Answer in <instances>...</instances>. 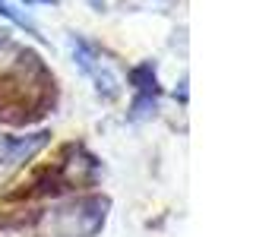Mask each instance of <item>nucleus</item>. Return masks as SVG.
Masks as SVG:
<instances>
[{"mask_svg":"<svg viewBox=\"0 0 253 237\" xmlns=\"http://www.w3.org/2000/svg\"><path fill=\"white\" fill-rule=\"evenodd\" d=\"M0 16H6V19H10V22H16V26H22V29H29V32H32V35H35V29H32V26H29V22H26V16H16V13L10 10V6H6V3H3V0H0Z\"/></svg>","mask_w":253,"mask_h":237,"instance_id":"nucleus-5","label":"nucleus"},{"mask_svg":"<svg viewBox=\"0 0 253 237\" xmlns=\"http://www.w3.org/2000/svg\"><path fill=\"white\" fill-rule=\"evenodd\" d=\"M47 146V133L38 130L32 136H10V133H0V168L3 164H19L29 161L35 152H42Z\"/></svg>","mask_w":253,"mask_h":237,"instance_id":"nucleus-3","label":"nucleus"},{"mask_svg":"<svg viewBox=\"0 0 253 237\" xmlns=\"http://www.w3.org/2000/svg\"><path fill=\"white\" fill-rule=\"evenodd\" d=\"M70 47H73V57H76V63H79V70H83V73L95 82V92H98L101 98H108V101H111V98H117V95H121L117 76L98 60L95 47H92L89 41H83V38H76V35L70 38Z\"/></svg>","mask_w":253,"mask_h":237,"instance_id":"nucleus-2","label":"nucleus"},{"mask_svg":"<svg viewBox=\"0 0 253 237\" xmlns=\"http://www.w3.org/2000/svg\"><path fill=\"white\" fill-rule=\"evenodd\" d=\"M22 3H57V0H22Z\"/></svg>","mask_w":253,"mask_h":237,"instance_id":"nucleus-6","label":"nucleus"},{"mask_svg":"<svg viewBox=\"0 0 253 237\" xmlns=\"http://www.w3.org/2000/svg\"><path fill=\"white\" fill-rule=\"evenodd\" d=\"M130 79H133V85L139 89V95H146V98H155V95H158L152 63H142V67H136V70L130 73Z\"/></svg>","mask_w":253,"mask_h":237,"instance_id":"nucleus-4","label":"nucleus"},{"mask_svg":"<svg viewBox=\"0 0 253 237\" xmlns=\"http://www.w3.org/2000/svg\"><path fill=\"white\" fill-rule=\"evenodd\" d=\"M108 196H76L47 212V225L57 237H95L108 218Z\"/></svg>","mask_w":253,"mask_h":237,"instance_id":"nucleus-1","label":"nucleus"}]
</instances>
